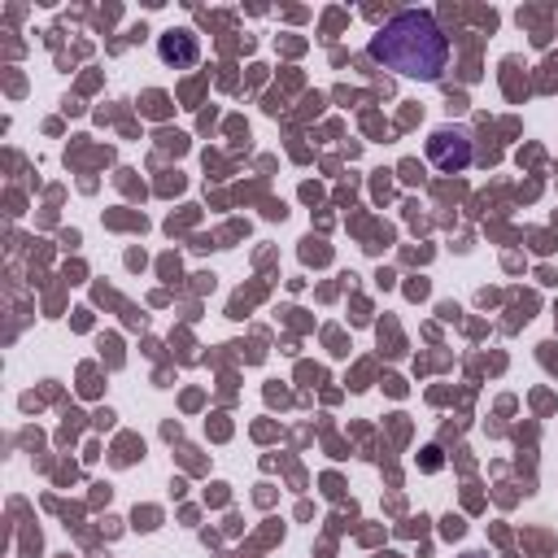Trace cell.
<instances>
[{"mask_svg": "<svg viewBox=\"0 0 558 558\" xmlns=\"http://www.w3.org/2000/svg\"><path fill=\"white\" fill-rule=\"evenodd\" d=\"M371 57L392 74L436 83L449 61V39L440 35V26L427 9H405V13L388 17L379 26V35H371Z\"/></svg>", "mask_w": 558, "mask_h": 558, "instance_id": "obj_1", "label": "cell"}, {"mask_svg": "<svg viewBox=\"0 0 558 558\" xmlns=\"http://www.w3.org/2000/svg\"><path fill=\"white\" fill-rule=\"evenodd\" d=\"M471 157H475V148H471V135H466L462 126H436V131L427 135V161H432L440 174L466 170Z\"/></svg>", "mask_w": 558, "mask_h": 558, "instance_id": "obj_2", "label": "cell"}, {"mask_svg": "<svg viewBox=\"0 0 558 558\" xmlns=\"http://www.w3.org/2000/svg\"><path fill=\"white\" fill-rule=\"evenodd\" d=\"M157 57L166 65H174V70H192L201 61V39L192 31H183V26H170V31L157 35Z\"/></svg>", "mask_w": 558, "mask_h": 558, "instance_id": "obj_3", "label": "cell"}, {"mask_svg": "<svg viewBox=\"0 0 558 558\" xmlns=\"http://www.w3.org/2000/svg\"><path fill=\"white\" fill-rule=\"evenodd\" d=\"M423 466L436 471V466H440V449H423Z\"/></svg>", "mask_w": 558, "mask_h": 558, "instance_id": "obj_4", "label": "cell"}, {"mask_svg": "<svg viewBox=\"0 0 558 558\" xmlns=\"http://www.w3.org/2000/svg\"><path fill=\"white\" fill-rule=\"evenodd\" d=\"M462 558H488V554H480V549H471V554H462Z\"/></svg>", "mask_w": 558, "mask_h": 558, "instance_id": "obj_5", "label": "cell"}]
</instances>
